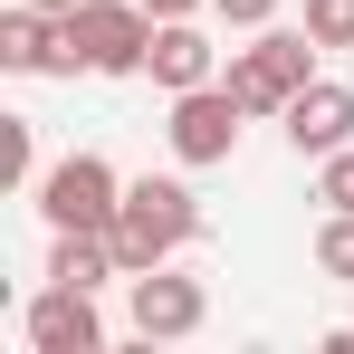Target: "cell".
Listing matches in <instances>:
<instances>
[{"label":"cell","mask_w":354,"mask_h":354,"mask_svg":"<svg viewBox=\"0 0 354 354\" xmlns=\"http://www.w3.org/2000/svg\"><path fill=\"white\" fill-rule=\"evenodd\" d=\"M144 58H153V10L144 0H77L58 19V67L48 77H144Z\"/></svg>","instance_id":"6da1fadb"},{"label":"cell","mask_w":354,"mask_h":354,"mask_svg":"<svg viewBox=\"0 0 354 354\" xmlns=\"http://www.w3.org/2000/svg\"><path fill=\"white\" fill-rule=\"evenodd\" d=\"M192 239H201V201H192V182H173V173L124 182V211H115V259H124V278L182 259Z\"/></svg>","instance_id":"7a4b0ae2"},{"label":"cell","mask_w":354,"mask_h":354,"mask_svg":"<svg viewBox=\"0 0 354 354\" xmlns=\"http://www.w3.org/2000/svg\"><path fill=\"white\" fill-rule=\"evenodd\" d=\"M306 77H316V39L306 29H259L249 48H230V77L221 86H230L249 115H288V96Z\"/></svg>","instance_id":"3957f363"},{"label":"cell","mask_w":354,"mask_h":354,"mask_svg":"<svg viewBox=\"0 0 354 354\" xmlns=\"http://www.w3.org/2000/svg\"><path fill=\"white\" fill-rule=\"evenodd\" d=\"M39 211H48V230H115L124 182H115L106 153H67V163L39 173Z\"/></svg>","instance_id":"277c9868"},{"label":"cell","mask_w":354,"mask_h":354,"mask_svg":"<svg viewBox=\"0 0 354 354\" xmlns=\"http://www.w3.org/2000/svg\"><path fill=\"white\" fill-rule=\"evenodd\" d=\"M239 115H249V106H239L221 77H211V86H182V96H173V124H163V134H173V163H182V173L230 163V153H239Z\"/></svg>","instance_id":"5b68a950"},{"label":"cell","mask_w":354,"mask_h":354,"mask_svg":"<svg viewBox=\"0 0 354 354\" xmlns=\"http://www.w3.org/2000/svg\"><path fill=\"white\" fill-rule=\"evenodd\" d=\"M201 316H211L201 278H182L173 259H163V268H134V335H144V345H182V335H201Z\"/></svg>","instance_id":"8992f818"},{"label":"cell","mask_w":354,"mask_h":354,"mask_svg":"<svg viewBox=\"0 0 354 354\" xmlns=\"http://www.w3.org/2000/svg\"><path fill=\"white\" fill-rule=\"evenodd\" d=\"M19 335H29L39 354H96V345H106V316H96V288H58V278H48V288L29 297Z\"/></svg>","instance_id":"52a82bcc"},{"label":"cell","mask_w":354,"mask_h":354,"mask_svg":"<svg viewBox=\"0 0 354 354\" xmlns=\"http://www.w3.org/2000/svg\"><path fill=\"white\" fill-rule=\"evenodd\" d=\"M288 144H297V153H316V163H326V153H345V144H354V86L306 77V86L288 96Z\"/></svg>","instance_id":"ba28073f"},{"label":"cell","mask_w":354,"mask_h":354,"mask_svg":"<svg viewBox=\"0 0 354 354\" xmlns=\"http://www.w3.org/2000/svg\"><path fill=\"white\" fill-rule=\"evenodd\" d=\"M144 77H153L163 96H182V86H211V77H221V48H211L192 19H153V58H144Z\"/></svg>","instance_id":"9c48e42d"},{"label":"cell","mask_w":354,"mask_h":354,"mask_svg":"<svg viewBox=\"0 0 354 354\" xmlns=\"http://www.w3.org/2000/svg\"><path fill=\"white\" fill-rule=\"evenodd\" d=\"M0 67H10V77H39V67H58V19L19 0V10L0 19Z\"/></svg>","instance_id":"30bf717a"},{"label":"cell","mask_w":354,"mask_h":354,"mask_svg":"<svg viewBox=\"0 0 354 354\" xmlns=\"http://www.w3.org/2000/svg\"><path fill=\"white\" fill-rule=\"evenodd\" d=\"M0 173L19 182V192H39V124L29 115H0Z\"/></svg>","instance_id":"8fae6325"},{"label":"cell","mask_w":354,"mask_h":354,"mask_svg":"<svg viewBox=\"0 0 354 354\" xmlns=\"http://www.w3.org/2000/svg\"><path fill=\"white\" fill-rule=\"evenodd\" d=\"M316 268L354 288V211H326V230H316Z\"/></svg>","instance_id":"7c38bea8"},{"label":"cell","mask_w":354,"mask_h":354,"mask_svg":"<svg viewBox=\"0 0 354 354\" xmlns=\"http://www.w3.org/2000/svg\"><path fill=\"white\" fill-rule=\"evenodd\" d=\"M306 39L316 48H354V0H306Z\"/></svg>","instance_id":"4fadbf2b"},{"label":"cell","mask_w":354,"mask_h":354,"mask_svg":"<svg viewBox=\"0 0 354 354\" xmlns=\"http://www.w3.org/2000/svg\"><path fill=\"white\" fill-rule=\"evenodd\" d=\"M316 201H326V211H354V144L316 163Z\"/></svg>","instance_id":"5bb4252c"},{"label":"cell","mask_w":354,"mask_h":354,"mask_svg":"<svg viewBox=\"0 0 354 354\" xmlns=\"http://www.w3.org/2000/svg\"><path fill=\"white\" fill-rule=\"evenodd\" d=\"M211 10H221L230 29H268V19H278V0H211Z\"/></svg>","instance_id":"9a60e30c"},{"label":"cell","mask_w":354,"mask_h":354,"mask_svg":"<svg viewBox=\"0 0 354 354\" xmlns=\"http://www.w3.org/2000/svg\"><path fill=\"white\" fill-rule=\"evenodd\" d=\"M144 10H153V19H192L201 0H144Z\"/></svg>","instance_id":"2e32d148"},{"label":"cell","mask_w":354,"mask_h":354,"mask_svg":"<svg viewBox=\"0 0 354 354\" xmlns=\"http://www.w3.org/2000/svg\"><path fill=\"white\" fill-rule=\"evenodd\" d=\"M29 10H48V19H67V10H77V0H29Z\"/></svg>","instance_id":"e0dca14e"}]
</instances>
